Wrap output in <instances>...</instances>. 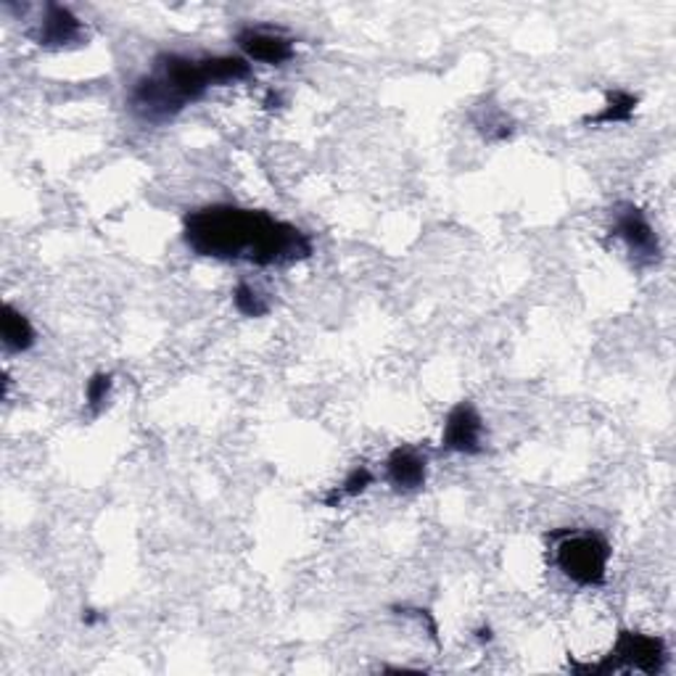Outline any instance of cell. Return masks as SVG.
<instances>
[{
    "instance_id": "8fae6325",
    "label": "cell",
    "mask_w": 676,
    "mask_h": 676,
    "mask_svg": "<svg viewBox=\"0 0 676 676\" xmlns=\"http://www.w3.org/2000/svg\"><path fill=\"white\" fill-rule=\"evenodd\" d=\"M639 98L629 90H608L605 93V107L598 114L587 116V125H621V122H629L637 112Z\"/></svg>"
},
{
    "instance_id": "9a60e30c",
    "label": "cell",
    "mask_w": 676,
    "mask_h": 676,
    "mask_svg": "<svg viewBox=\"0 0 676 676\" xmlns=\"http://www.w3.org/2000/svg\"><path fill=\"white\" fill-rule=\"evenodd\" d=\"M112 389H114L112 373H96V376H90L88 384H85V408H88L93 415H101L109 397H112Z\"/></svg>"
},
{
    "instance_id": "52a82bcc",
    "label": "cell",
    "mask_w": 676,
    "mask_h": 676,
    "mask_svg": "<svg viewBox=\"0 0 676 676\" xmlns=\"http://www.w3.org/2000/svg\"><path fill=\"white\" fill-rule=\"evenodd\" d=\"M238 48H241L243 59L260 61L267 66H283L297 57V46L288 35L278 33V29L264 27H241L236 35Z\"/></svg>"
},
{
    "instance_id": "ac0fdd59",
    "label": "cell",
    "mask_w": 676,
    "mask_h": 676,
    "mask_svg": "<svg viewBox=\"0 0 676 676\" xmlns=\"http://www.w3.org/2000/svg\"><path fill=\"white\" fill-rule=\"evenodd\" d=\"M478 639H481V642H489V639H491L489 626H487V629H478Z\"/></svg>"
},
{
    "instance_id": "5bb4252c",
    "label": "cell",
    "mask_w": 676,
    "mask_h": 676,
    "mask_svg": "<svg viewBox=\"0 0 676 676\" xmlns=\"http://www.w3.org/2000/svg\"><path fill=\"white\" fill-rule=\"evenodd\" d=\"M233 304L236 310L241 312L243 317H264L270 312V301L262 297V291L251 283L241 280L236 288H233Z\"/></svg>"
},
{
    "instance_id": "e0dca14e",
    "label": "cell",
    "mask_w": 676,
    "mask_h": 676,
    "mask_svg": "<svg viewBox=\"0 0 676 676\" xmlns=\"http://www.w3.org/2000/svg\"><path fill=\"white\" fill-rule=\"evenodd\" d=\"M83 621L88 626H93L98 624V621H103V616H98V611H83Z\"/></svg>"
},
{
    "instance_id": "ba28073f",
    "label": "cell",
    "mask_w": 676,
    "mask_h": 676,
    "mask_svg": "<svg viewBox=\"0 0 676 676\" xmlns=\"http://www.w3.org/2000/svg\"><path fill=\"white\" fill-rule=\"evenodd\" d=\"M29 38L42 48L75 46V42L85 38V24L79 22L75 11L66 9V5L48 3L46 9H42L40 22L35 24V29L29 33Z\"/></svg>"
},
{
    "instance_id": "7a4b0ae2",
    "label": "cell",
    "mask_w": 676,
    "mask_h": 676,
    "mask_svg": "<svg viewBox=\"0 0 676 676\" xmlns=\"http://www.w3.org/2000/svg\"><path fill=\"white\" fill-rule=\"evenodd\" d=\"M251 61L243 57H183L159 53L151 72L140 75L127 93V107L140 122L162 125L190 103L201 101L217 85L243 83Z\"/></svg>"
},
{
    "instance_id": "4fadbf2b",
    "label": "cell",
    "mask_w": 676,
    "mask_h": 676,
    "mask_svg": "<svg viewBox=\"0 0 676 676\" xmlns=\"http://www.w3.org/2000/svg\"><path fill=\"white\" fill-rule=\"evenodd\" d=\"M373 481H376V473L367 468V465H354V468L347 473V478L341 481V487H336L334 491H330L323 502L328 508H338L343 500H352V497L365 495V491L373 487Z\"/></svg>"
},
{
    "instance_id": "277c9868",
    "label": "cell",
    "mask_w": 676,
    "mask_h": 676,
    "mask_svg": "<svg viewBox=\"0 0 676 676\" xmlns=\"http://www.w3.org/2000/svg\"><path fill=\"white\" fill-rule=\"evenodd\" d=\"M666 642L661 637L642 635V631L624 629L613 644V650L600 663H576V672L584 674H611L621 668H635L642 674H661L666 666Z\"/></svg>"
},
{
    "instance_id": "9c48e42d",
    "label": "cell",
    "mask_w": 676,
    "mask_h": 676,
    "mask_svg": "<svg viewBox=\"0 0 676 676\" xmlns=\"http://www.w3.org/2000/svg\"><path fill=\"white\" fill-rule=\"evenodd\" d=\"M426 478H428V460L426 454L415 447L402 445L395 447L386 458V481L391 484L397 491H417L426 487Z\"/></svg>"
},
{
    "instance_id": "8992f818",
    "label": "cell",
    "mask_w": 676,
    "mask_h": 676,
    "mask_svg": "<svg viewBox=\"0 0 676 676\" xmlns=\"http://www.w3.org/2000/svg\"><path fill=\"white\" fill-rule=\"evenodd\" d=\"M484 417L471 402H458L447 415L441 428V450L458 454H481L484 452Z\"/></svg>"
},
{
    "instance_id": "5b68a950",
    "label": "cell",
    "mask_w": 676,
    "mask_h": 676,
    "mask_svg": "<svg viewBox=\"0 0 676 676\" xmlns=\"http://www.w3.org/2000/svg\"><path fill=\"white\" fill-rule=\"evenodd\" d=\"M611 236L626 246L631 262L639 267H650L661 260V241H658L655 227L631 201H618L611 209Z\"/></svg>"
},
{
    "instance_id": "3957f363",
    "label": "cell",
    "mask_w": 676,
    "mask_h": 676,
    "mask_svg": "<svg viewBox=\"0 0 676 676\" xmlns=\"http://www.w3.org/2000/svg\"><path fill=\"white\" fill-rule=\"evenodd\" d=\"M552 558L561 574L576 587H602L608 581L611 542L598 531L581 528H555L547 534Z\"/></svg>"
},
{
    "instance_id": "6da1fadb",
    "label": "cell",
    "mask_w": 676,
    "mask_h": 676,
    "mask_svg": "<svg viewBox=\"0 0 676 676\" xmlns=\"http://www.w3.org/2000/svg\"><path fill=\"white\" fill-rule=\"evenodd\" d=\"M183 241L193 254L220 262H249L256 267H280L312 256L304 230L262 209L212 204L188 212Z\"/></svg>"
},
{
    "instance_id": "2e32d148",
    "label": "cell",
    "mask_w": 676,
    "mask_h": 676,
    "mask_svg": "<svg viewBox=\"0 0 676 676\" xmlns=\"http://www.w3.org/2000/svg\"><path fill=\"white\" fill-rule=\"evenodd\" d=\"M280 103H283V93H280V90H270L267 98H264V107H267V109H278Z\"/></svg>"
},
{
    "instance_id": "30bf717a",
    "label": "cell",
    "mask_w": 676,
    "mask_h": 676,
    "mask_svg": "<svg viewBox=\"0 0 676 676\" xmlns=\"http://www.w3.org/2000/svg\"><path fill=\"white\" fill-rule=\"evenodd\" d=\"M0 336H3L5 352L22 354L35 347V328L29 317L14 304H3V317H0Z\"/></svg>"
},
{
    "instance_id": "7c38bea8",
    "label": "cell",
    "mask_w": 676,
    "mask_h": 676,
    "mask_svg": "<svg viewBox=\"0 0 676 676\" xmlns=\"http://www.w3.org/2000/svg\"><path fill=\"white\" fill-rule=\"evenodd\" d=\"M471 120H473V125H476V130L481 133L487 140H508L510 135L515 133L513 120H510V116L502 112L500 107H495L491 101L481 103V107L471 114Z\"/></svg>"
}]
</instances>
